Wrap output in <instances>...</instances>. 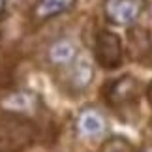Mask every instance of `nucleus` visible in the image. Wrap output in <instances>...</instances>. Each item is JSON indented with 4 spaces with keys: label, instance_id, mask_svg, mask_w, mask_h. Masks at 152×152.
I'll return each instance as SVG.
<instances>
[{
    "label": "nucleus",
    "instance_id": "1",
    "mask_svg": "<svg viewBox=\"0 0 152 152\" xmlns=\"http://www.w3.org/2000/svg\"><path fill=\"white\" fill-rule=\"evenodd\" d=\"M34 137V128L19 115H0V152H19L28 147Z\"/></svg>",
    "mask_w": 152,
    "mask_h": 152
},
{
    "label": "nucleus",
    "instance_id": "2",
    "mask_svg": "<svg viewBox=\"0 0 152 152\" xmlns=\"http://www.w3.org/2000/svg\"><path fill=\"white\" fill-rule=\"evenodd\" d=\"M96 60L105 69H115L122 62V43L115 32L102 30L96 36Z\"/></svg>",
    "mask_w": 152,
    "mask_h": 152
},
{
    "label": "nucleus",
    "instance_id": "3",
    "mask_svg": "<svg viewBox=\"0 0 152 152\" xmlns=\"http://www.w3.org/2000/svg\"><path fill=\"white\" fill-rule=\"evenodd\" d=\"M143 10V0H105V17L118 26H130Z\"/></svg>",
    "mask_w": 152,
    "mask_h": 152
},
{
    "label": "nucleus",
    "instance_id": "4",
    "mask_svg": "<svg viewBox=\"0 0 152 152\" xmlns=\"http://www.w3.org/2000/svg\"><path fill=\"white\" fill-rule=\"evenodd\" d=\"M75 128L77 133L85 139H98L107 132V120H105L103 113H100L94 107H85L77 115L75 120Z\"/></svg>",
    "mask_w": 152,
    "mask_h": 152
},
{
    "label": "nucleus",
    "instance_id": "5",
    "mask_svg": "<svg viewBox=\"0 0 152 152\" xmlns=\"http://www.w3.org/2000/svg\"><path fill=\"white\" fill-rule=\"evenodd\" d=\"M137 96H139V83L137 79L130 77V75H124L118 81H115L107 92V100L111 105L132 103L137 100Z\"/></svg>",
    "mask_w": 152,
    "mask_h": 152
},
{
    "label": "nucleus",
    "instance_id": "6",
    "mask_svg": "<svg viewBox=\"0 0 152 152\" xmlns=\"http://www.w3.org/2000/svg\"><path fill=\"white\" fill-rule=\"evenodd\" d=\"M47 56L53 66H68V64H72L77 58V47H75V43L72 39L60 38L51 43Z\"/></svg>",
    "mask_w": 152,
    "mask_h": 152
},
{
    "label": "nucleus",
    "instance_id": "7",
    "mask_svg": "<svg viewBox=\"0 0 152 152\" xmlns=\"http://www.w3.org/2000/svg\"><path fill=\"white\" fill-rule=\"evenodd\" d=\"M36 103H38L36 96L30 94V92H13L8 98H4L2 107L10 113L25 115V113H32L36 109Z\"/></svg>",
    "mask_w": 152,
    "mask_h": 152
},
{
    "label": "nucleus",
    "instance_id": "8",
    "mask_svg": "<svg viewBox=\"0 0 152 152\" xmlns=\"http://www.w3.org/2000/svg\"><path fill=\"white\" fill-rule=\"evenodd\" d=\"M92 77H94V69H92V64L86 58H79V60L73 62L72 72H69V83L75 90L86 88L90 85Z\"/></svg>",
    "mask_w": 152,
    "mask_h": 152
},
{
    "label": "nucleus",
    "instance_id": "9",
    "mask_svg": "<svg viewBox=\"0 0 152 152\" xmlns=\"http://www.w3.org/2000/svg\"><path fill=\"white\" fill-rule=\"evenodd\" d=\"M75 0H39L34 8V17L38 21L51 19L55 15H60L73 6Z\"/></svg>",
    "mask_w": 152,
    "mask_h": 152
},
{
    "label": "nucleus",
    "instance_id": "10",
    "mask_svg": "<svg viewBox=\"0 0 152 152\" xmlns=\"http://www.w3.org/2000/svg\"><path fill=\"white\" fill-rule=\"evenodd\" d=\"M100 152H135V148H133L126 139L113 137V139H109V141H105V145L102 147Z\"/></svg>",
    "mask_w": 152,
    "mask_h": 152
},
{
    "label": "nucleus",
    "instance_id": "11",
    "mask_svg": "<svg viewBox=\"0 0 152 152\" xmlns=\"http://www.w3.org/2000/svg\"><path fill=\"white\" fill-rule=\"evenodd\" d=\"M6 4H8V0H0V19H2V15L6 11Z\"/></svg>",
    "mask_w": 152,
    "mask_h": 152
},
{
    "label": "nucleus",
    "instance_id": "12",
    "mask_svg": "<svg viewBox=\"0 0 152 152\" xmlns=\"http://www.w3.org/2000/svg\"><path fill=\"white\" fill-rule=\"evenodd\" d=\"M145 152H152V148H147V150H145Z\"/></svg>",
    "mask_w": 152,
    "mask_h": 152
},
{
    "label": "nucleus",
    "instance_id": "13",
    "mask_svg": "<svg viewBox=\"0 0 152 152\" xmlns=\"http://www.w3.org/2000/svg\"><path fill=\"white\" fill-rule=\"evenodd\" d=\"M150 11H152V8H150Z\"/></svg>",
    "mask_w": 152,
    "mask_h": 152
}]
</instances>
